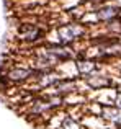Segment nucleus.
Instances as JSON below:
<instances>
[{
  "instance_id": "nucleus-2",
  "label": "nucleus",
  "mask_w": 121,
  "mask_h": 129,
  "mask_svg": "<svg viewBox=\"0 0 121 129\" xmlns=\"http://www.w3.org/2000/svg\"><path fill=\"white\" fill-rule=\"evenodd\" d=\"M88 85L92 87V88H102V87H108L110 83V79H106V77H103V75H95V77H90L88 80Z\"/></svg>"
},
{
  "instance_id": "nucleus-7",
  "label": "nucleus",
  "mask_w": 121,
  "mask_h": 129,
  "mask_svg": "<svg viewBox=\"0 0 121 129\" xmlns=\"http://www.w3.org/2000/svg\"><path fill=\"white\" fill-rule=\"evenodd\" d=\"M21 33H23V35H28V38H26V39H36V36L39 35V31L35 28V26H23Z\"/></svg>"
},
{
  "instance_id": "nucleus-6",
  "label": "nucleus",
  "mask_w": 121,
  "mask_h": 129,
  "mask_svg": "<svg viewBox=\"0 0 121 129\" xmlns=\"http://www.w3.org/2000/svg\"><path fill=\"white\" fill-rule=\"evenodd\" d=\"M103 116L106 118V119H113V121H116V119H119V113H118V110H115V108H103Z\"/></svg>"
},
{
  "instance_id": "nucleus-9",
  "label": "nucleus",
  "mask_w": 121,
  "mask_h": 129,
  "mask_svg": "<svg viewBox=\"0 0 121 129\" xmlns=\"http://www.w3.org/2000/svg\"><path fill=\"white\" fill-rule=\"evenodd\" d=\"M116 106L121 108V95H118V98H116Z\"/></svg>"
},
{
  "instance_id": "nucleus-5",
  "label": "nucleus",
  "mask_w": 121,
  "mask_h": 129,
  "mask_svg": "<svg viewBox=\"0 0 121 129\" xmlns=\"http://www.w3.org/2000/svg\"><path fill=\"white\" fill-rule=\"evenodd\" d=\"M77 69H79L80 74H88L95 69V64L92 60H79L77 62Z\"/></svg>"
},
{
  "instance_id": "nucleus-8",
  "label": "nucleus",
  "mask_w": 121,
  "mask_h": 129,
  "mask_svg": "<svg viewBox=\"0 0 121 129\" xmlns=\"http://www.w3.org/2000/svg\"><path fill=\"white\" fill-rule=\"evenodd\" d=\"M62 127L64 129H80V126L75 123V121H72V119H66L64 124H62Z\"/></svg>"
},
{
  "instance_id": "nucleus-3",
  "label": "nucleus",
  "mask_w": 121,
  "mask_h": 129,
  "mask_svg": "<svg viewBox=\"0 0 121 129\" xmlns=\"http://www.w3.org/2000/svg\"><path fill=\"white\" fill-rule=\"evenodd\" d=\"M31 74L33 72L29 69H13L8 72V77L12 80H23V79H28Z\"/></svg>"
},
{
  "instance_id": "nucleus-1",
  "label": "nucleus",
  "mask_w": 121,
  "mask_h": 129,
  "mask_svg": "<svg viewBox=\"0 0 121 129\" xmlns=\"http://www.w3.org/2000/svg\"><path fill=\"white\" fill-rule=\"evenodd\" d=\"M80 35H83V28L82 26H77V25H69V26H62L59 29V36L62 41L70 43L74 39H77Z\"/></svg>"
},
{
  "instance_id": "nucleus-4",
  "label": "nucleus",
  "mask_w": 121,
  "mask_h": 129,
  "mask_svg": "<svg viewBox=\"0 0 121 129\" xmlns=\"http://www.w3.org/2000/svg\"><path fill=\"white\" fill-rule=\"evenodd\" d=\"M97 15H98L100 20H111L118 15V8H116V7H105V8H102Z\"/></svg>"
}]
</instances>
